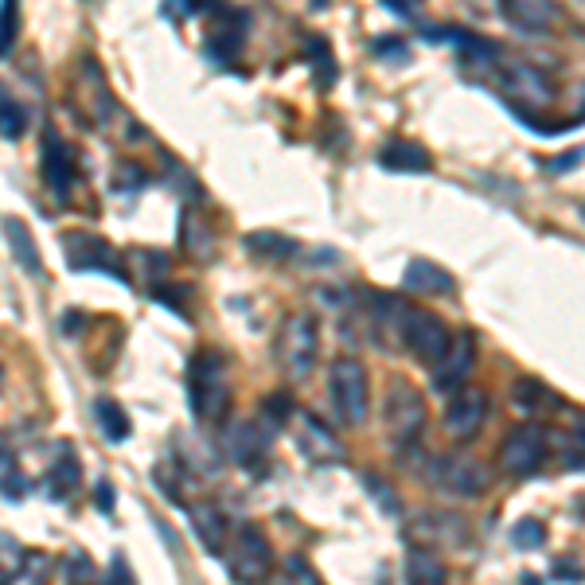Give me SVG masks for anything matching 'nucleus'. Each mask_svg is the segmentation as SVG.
Here are the masks:
<instances>
[{
	"instance_id": "72a5a7b5",
	"label": "nucleus",
	"mask_w": 585,
	"mask_h": 585,
	"mask_svg": "<svg viewBox=\"0 0 585 585\" xmlns=\"http://www.w3.org/2000/svg\"><path fill=\"white\" fill-rule=\"evenodd\" d=\"M0 543H4V566H0V577H4V582H17L20 570H24V562H28V554L12 535H4Z\"/></svg>"
},
{
	"instance_id": "9d476101",
	"label": "nucleus",
	"mask_w": 585,
	"mask_h": 585,
	"mask_svg": "<svg viewBox=\"0 0 585 585\" xmlns=\"http://www.w3.org/2000/svg\"><path fill=\"white\" fill-rule=\"evenodd\" d=\"M278 429L270 421H227V433H223V453L231 464L247 472H262L265 457H270V441Z\"/></svg>"
},
{
	"instance_id": "1a4fd4ad",
	"label": "nucleus",
	"mask_w": 585,
	"mask_h": 585,
	"mask_svg": "<svg viewBox=\"0 0 585 585\" xmlns=\"http://www.w3.org/2000/svg\"><path fill=\"white\" fill-rule=\"evenodd\" d=\"M227 570H231L234 582H262V577H270L273 546L262 527L242 523V527L234 531V543L227 546Z\"/></svg>"
},
{
	"instance_id": "a211bd4d",
	"label": "nucleus",
	"mask_w": 585,
	"mask_h": 585,
	"mask_svg": "<svg viewBox=\"0 0 585 585\" xmlns=\"http://www.w3.org/2000/svg\"><path fill=\"white\" fill-rule=\"evenodd\" d=\"M188 523L199 543H203V551L223 558L227 546H231V523H227L223 511L215 508V503H188Z\"/></svg>"
},
{
	"instance_id": "4468645a",
	"label": "nucleus",
	"mask_w": 585,
	"mask_h": 585,
	"mask_svg": "<svg viewBox=\"0 0 585 585\" xmlns=\"http://www.w3.org/2000/svg\"><path fill=\"white\" fill-rule=\"evenodd\" d=\"M488 418V395L480 387H457L441 414V426L453 441H472Z\"/></svg>"
},
{
	"instance_id": "bb28decb",
	"label": "nucleus",
	"mask_w": 585,
	"mask_h": 585,
	"mask_svg": "<svg viewBox=\"0 0 585 585\" xmlns=\"http://www.w3.org/2000/svg\"><path fill=\"white\" fill-rule=\"evenodd\" d=\"M437 551H429V546H414L410 554H406V577L410 582H446V562H437L433 558Z\"/></svg>"
},
{
	"instance_id": "e433bc0d",
	"label": "nucleus",
	"mask_w": 585,
	"mask_h": 585,
	"mask_svg": "<svg viewBox=\"0 0 585 585\" xmlns=\"http://www.w3.org/2000/svg\"><path fill=\"white\" fill-rule=\"evenodd\" d=\"M363 480L372 484V488H367V492H372L375 500L383 503V511H390V515H398V511H403V503H398V495H395V492H390V495L383 492V488H387V484H379V477H372V472H367V477H363Z\"/></svg>"
},
{
	"instance_id": "2eb2a0df",
	"label": "nucleus",
	"mask_w": 585,
	"mask_h": 585,
	"mask_svg": "<svg viewBox=\"0 0 585 585\" xmlns=\"http://www.w3.org/2000/svg\"><path fill=\"white\" fill-rule=\"evenodd\" d=\"M472 367H477V336H472L469 328H461L453 336V344H449L446 359L433 367V387L441 390V395H453L457 387H464Z\"/></svg>"
},
{
	"instance_id": "20e7f679",
	"label": "nucleus",
	"mask_w": 585,
	"mask_h": 585,
	"mask_svg": "<svg viewBox=\"0 0 585 585\" xmlns=\"http://www.w3.org/2000/svg\"><path fill=\"white\" fill-rule=\"evenodd\" d=\"M426 403L421 395L410 387L406 379H395L387 387V403H383V426H387V437L395 449H410L421 433H426Z\"/></svg>"
},
{
	"instance_id": "b1692460",
	"label": "nucleus",
	"mask_w": 585,
	"mask_h": 585,
	"mask_svg": "<svg viewBox=\"0 0 585 585\" xmlns=\"http://www.w3.org/2000/svg\"><path fill=\"white\" fill-rule=\"evenodd\" d=\"M242 32H247V20L242 17H219L211 20V32H207V51L215 59H231L242 48Z\"/></svg>"
},
{
	"instance_id": "c9c22d12",
	"label": "nucleus",
	"mask_w": 585,
	"mask_h": 585,
	"mask_svg": "<svg viewBox=\"0 0 585 585\" xmlns=\"http://www.w3.org/2000/svg\"><path fill=\"white\" fill-rule=\"evenodd\" d=\"M4 4V24H0V48H4V55L12 51V43H17V0H0Z\"/></svg>"
},
{
	"instance_id": "412c9836",
	"label": "nucleus",
	"mask_w": 585,
	"mask_h": 585,
	"mask_svg": "<svg viewBox=\"0 0 585 585\" xmlns=\"http://www.w3.org/2000/svg\"><path fill=\"white\" fill-rule=\"evenodd\" d=\"M403 285L410 289V293H421V297H429V293H457L453 273L441 270V265L429 262V258H414V262L406 265Z\"/></svg>"
},
{
	"instance_id": "f03ea898",
	"label": "nucleus",
	"mask_w": 585,
	"mask_h": 585,
	"mask_svg": "<svg viewBox=\"0 0 585 585\" xmlns=\"http://www.w3.org/2000/svg\"><path fill=\"white\" fill-rule=\"evenodd\" d=\"M484 79L511 102V109H520V117L539 114L554 102V86L551 79L539 71V66L523 63V59H495L484 71Z\"/></svg>"
},
{
	"instance_id": "7ed1b4c3",
	"label": "nucleus",
	"mask_w": 585,
	"mask_h": 585,
	"mask_svg": "<svg viewBox=\"0 0 585 585\" xmlns=\"http://www.w3.org/2000/svg\"><path fill=\"white\" fill-rule=\"evenodd\" d=\"M316 347H321L316 321L309 313H293L281 321L278 344H273V359H278V367L289 379H309V375H313V363H316Z\"/></svg>"
},
{
	"instance_id": "37998d69",
	"label": "nucleus",
	"mask_w": 585,
	"mask_h": 585,
	"mask_svg": "<svg viewBox=\"0 0 585 585\" xmlns=\"http://www.w3.org/2000/svg\"><path fill=\"white\" fill-rule=\"evenodd\" d=\"M477 12H503V0H469Z\"/></svg>"
},
{
	"instance_id": "a878e982",
	"label": "nucleus",
	"mask_w": 585,
	"mask_h": 585,
	"mask_svg": "<svg viewBox=\"0 0 585 585\" xmlns=\"http://www.w3.org/2000/svg\"><path fill=\"white\" fill-rule=\"evenodd\" d=\"M94 418H98L102 437H106L109 446H122L125 437L133 433V429H129V414H125L122 406L114 403V398H98V403H94Z\"/></svg>"
},
{
	"instance_id": "4be33fe9",
	"label": "nucleus",
	"mask_w": 585,
	"mask_h": 585,
	"mask_svg": "<svg viewBox=\"0 0 585 585\" xmlns=\"http://www.w3.org/2000/svg\"><path fill=\"white\" fill-rule=\"evenodd\" d=\"M379 165L390 168V173H429L433 157L421 149L418 140H390L387 149L379 153Z\"/></svg>"
},
{
	"instance_id": "39448f33",
	"label": "nucleus",
	"mask_w": 585,
	"mask_h": 585,
	"mask_svg": "<svg viewBox=\"0 0 585 585\" xmlns=\"http://www.w3.org/2000/svg\"><path fill=\"white\" fill-rule=\"evenodd\" d=\"M426 480L437 488V492L457 495V500H477V495L488 492L492 484V472L469 453H449V457H433L426 464Z\"/></svg>"
},
{
	"instance_id": "de8ad7c7",
	"label": "nucleus",
	"mask_w": 585,
	"mask_h": 585,
	"mask_svg": "<svg viewBox=\"0 0 585 585\" xmlns=\"http://www.w3.org/2000/svg\"><path fill=\"white\" fill-rule=\"evenodd\" d=\"M582 215H585V203H582Z\"/></svg>"
},
{
	"instance_id": "6e6552de",
	"label": "nucleus",
	"mask_w": 585,
	"mask_h": 585,
	"mask_svg": "<svg viewBox=\"0 0 585 585\" xmlns=\"http://www.w3.org/2000/svg\"><path fill=\"white\" fill-rule=\"evenodd\" d=\"M546 453H551V433H546L539 421H523V426H515L508 437H503L500 446V469L508 472V477H535L539 469H543Z\"/></svg>"
},
{
	"instance_id": "58836bf2",
	"label": "nucleus",
	"mask_w": 585,
	"mask_h": 585,
	"mask_svg": "<svg viewBox=\"0 0 585 585\" xmlns=\"http://www.w3.org/2000/svg\"><path fill=\"white\" fill-rule=\"evenodd\" d=\"M48 566H51L48 558H40V554H28V562H24V570H20V577H17V582H35V577H40Z\"/></svg>"
},
{
	"instance_id": "423d86ee",
	"label": "nucleus",
	"mask_w": 585,
	"mask_h": 585,
	"mask_svg": "<svg viewBox=\"0 0 585 585\" xmlns=\"http://www.w3.org/2000/svg\"><path fill=\"white\" fill-rule=\"evenodd\" d=\"M328 387H332V406H336L339 421L352 429H359L367 421V367L359 359H336L328 367Z\"/></svg>"
},
{
	"instance_id": "0eeeda50",
	"label": "nucleus",
	"mask_w": 585,
	"mask_h": 585,
	"mask_svg": "<svg viewBox=\"0 0 585 585\" xmlns=\"http://www.w3.org/2000/svg\"><path fill=\"white\" fill-rule=\"evenodd\" d=\"M457 332L449 328L446 321L437 313H429V309H406V321H403V347L410 355H418L421 363H426L429 372H433L437 363L446 359L449 344H453Z\"/></svg>"
},
{
	"instance_id": "6ab92c4d",
	"label": "nucleus",
	"mask_w": 585,
	"mask_h": 585,
	"mask_svg": "<svg viewBox=\"0 0 585 585\" xmlns=\"http://www.w3.org/2000/svg\"><path fill=\"white\" fill-rule=\"evenodd\" d=\"M406 301L390 297V293H372L367 301V316H372V328L379 332V344L403 347V321H406Z\"/></svg>"
},
{
	"instance_id": "4c0bfd02",
	"label": "nucleus",
	"mask_w": 585,
	"mask_h": 585,
	"mask_svg": "<svg viewBox=\"0 0 585 585\" xmlns=\"http://www.w3.org/2000/svg\"><path fill=\"white\" fill-rule=\"evenodd\" d=\"M281 570H285L289 577H305V582H321V574H316V570L309 566V562L301 558V554H289V558L281 562Z\"/></svg>"
},
{
	"instance_id": "a19ab883",
	"label": "nucleus",
	"mask_w": 585,
	"mask_h": 585,
	"mask_svg": "<svg viewBox=\"0 0 585 585\" xmlns=\"http://www.w3.org/2000/svg\"><path fill=\"white\" fill-rule=\"evenodd\" d=\"M114 500H117L114 484H109V480H102V484H98V508L102 511H114Z\"/></svg>"
},
{
	"instance_id": "f257e3e1",
	"label": "nucleus",
	"mask_w": 585,
	"mask_h": 585,
	"mask_svg": "<svg viewBox=\"0 0 585 585\" xmlns=\"http://www.w3.org/2000/svg\"><path fill=\"white\" fill-rule=\"evenodd\" d=\"M188 406L196 421L219 426L231 414V375L219 352H196L188 363Z\"/></svg>"
},
{
	"instance_id": "a18cd8bd",
	"label": "nucleus",
	"mask_w": 585,
	"mask_h": 585,
	"mask_svg": "<svg viewBox=\"0 0 585 585\" xmlns=\"http://www.w3.org/2000/svg\"><path fill=\"white\" fill-rule=\"evenodd\" d=\"M574 433H577V437H582V441H585V414H577V421H574Z\"/></svg>"
},
{
	"instance_id": "393cba45",
	"label": "nucleus",
	"mask_w": 585,
	"mask_h": 585,
	"mask_svg": "<svg viewBox=\"0 0 585 585\" xmlns=\"http://www.w3.org/2000/svg\"><path fill=\"white\" fill-rule=\"evenodd\" d=\"M511 406H520L523 414H546V410H558L562 398L554 395L546 383L520 379V383H515V390H511Z\"/></svg>"
},
{
	"instance_id": "c85d7f7f",
	"label": "nucleus",
	"mask_w": 585,
	"mask_h": 585,
	"mask_svg": "<svg viewBox=\"0 0 585 585\" xmlns=\"http://www.w3.org/2000/svg\"><path fill=\"white\" fill-rule=\"evenodd\" d=\"M309 63H313V75H316V86H321V91L336 83V59H332L328 40H321V35L309 40Z\"/></svg>"
},
{
	"instance_id": "c03bdc74",
	"label": "nucleus",
	"mask_w": 585,
	"mask_h": 585,
	"mask_svg": "<svg viewBox=\"0 0 585 585\" xmlns=\"http://www.w3.org/2000/svg\"><path fill=\"white\" fill-rule=\"evenodd\" d=\"M570 125H585V86H582V109H577V117Z\"/></svg>"
},
{
	"instance_id": "cd10ccee",
	"label": "nucleus",
	"mask_w": 585,
	"mask_h": 585,
	"mask_svg": "<svg viewBox=\"0 0 585 585\" xmlns=\"http://www.w3.org/2000/svg\"><path fill=\"white\" fill-rule=\"evenodd\" d=\"M247 247L254 250L258 258H270V262H285V258L297 254V242L285 239V234H278V231H254V234H247Z\"/></svg>"
},
{
	"instance_id": "c756f323",
	"label": "nucleus",
	"mask_w": 585,
	"mask_h": 585,
	"mask_svg": "<svg viewBox=\"0 0 585 585\" xmlns=\"http://www.w3.org/2000/svg\"><path fill=\"white\" fill-rule=\"evenodd\" d=\"M293 414H297V406H293V398H289L285 390H278V395H270L262 403V418L270 421L273 429L285 426V421H293Z\"/></svg>"
},
{
	"instance_id": "dca6fc26",
	"label": "nucleus",
	"mask_w": 585,
	"mask_h": 585,
	"mask_svg": "<svg viewBox=\"0 0 585 585\" xmlns=\"http://www.w3.org/2000/svg\"><path fill=\"white\" fill-rule=\"evenodd\" d=\"M79 180L75 153L59 133H43V184L55 191V199H71V188Z\"/></svg>"
},
{
	"instance_id": "ddd939ff",
	"label": "nucleus",
	"mask_w": 585,
	"mask_h": 585,
	"mask_svg": "<svg viewBox=\"0 0 585 585\" xmlns=\"http://www.w3.org/2000/svg\"><path fill=\"white\" fill-rule=\"evenodd\" d=\"M63 254H66V265L75 273H114L117 281H129V273L117 262V250L106 239H98V234H86V231L63 234Z\"/></svg>"
},
{
	"instance_id": "ea45409f",
	"label": "nucleus",
	"mask_w": 585,
	"mask_h": 585,
	"mask_svg": "<svg viewBox=\"0 0 585 585\" xmlns=\"http://www.w3.org/2000/svg\"><path fill=\"white\" fill-rule=\"evenodd\" d=\"M196 9H199L196 0H165V12H168V17H173V20L191 17V12H196Z\"/></svg>"
},
{
	"instance_id": "f8f14e48",
	"label": "nucleus",
	"mask_w": 585,
	"mask_h": 585,
	"mask_svg": "<svg viewBox=\"0 0 585 585\" xmlns=\"http://www.w3.org/2000/svg\"><path fill=\"white\" fill-rule=\"evenodd\" d=\"M406 535L429 551H464L472 543V527L453 511H426L406 527Z\"/></svg>"
},
{
	"instance_id": "f704fd0d",
	"label": "nucleus",
	"mask_w": 585,
	"mask_h": 585,
	"mask_svg": "<svg viewBox=\"0 0 585 585\" xmlns=\"http://www.w3.org/2000/svg\"><path fill=\"white\" fill-rule=\"evenodd\" d=\"M24 125H28L24 106H20L12 94H4V140H20V137H24Z\"/></svg>"
},
{
	"instance_id": "473e14b6",
	"label": "nucleus",
	"mask_w": 585,
	"mask_h": 585,
	"mask_svg": "<svg viewBox=\"0 0 585 585\" xmlns=\"http://www.w3.org/2000/svg\"><path fill=\"white\" fill-rule=\"evenodd\" d=\"M59 574H63L66 582H75V577H86V582H94V577H98V566H94V562L86 558L83 551H71L63 562H59Z\"/></svg>"
},
{
	"instance_id": "9b49d317",
	"label": "nucleus",
	"mask_w": 585,
	"mask_h": 585,
	"mask_svg": "<svg viewBox=\"0 0 585 585\" xmlns=\"http://www.w3.org/2000/svg\"><path fill=\"white\" fill-rule=\"evenodd\" d=\"M289 426H293V441H297V453L305 457L309 464H344V457H347L344 441H339V437L332 433V429L324 426L316 414L297 410Z\"/></svg>"
},
{
	"instance_id": "f3484780",
	"label": "nucleus",
	"mask_w": 585,
	"mask_h": 585,
	"mask_svg": "<svg viewBox=\"0 0 585 585\" xmlns=\"http://www.w3.org/2000/svg\"><path fill=\"white\" fill-rule=\"evenodd\" d=\"M500 17L523 35H551L558 28L562 12L554 0H503Z\"/></svg>"
},
{
	"instance_id": "49530a36",
	"label": "nucleus",
	"mask_w": 585,
	"mask_h": 585,
	"mask_svg": "<svg viewBox=\"0 0 585 585\" xmlns=\"http://www.w3.org/2000/svg\"><path fill=\"white\" fill-rule=\"evenodd\" d=\"M324 4H328V0H313V9H324Z\"/></svg>"
},
{
	"instance_id": "aec40b11",
	"label": "nucleus",
	"mask_w": 585,
	"mask_h": 585,
	"mask_svg": "<svg viewBox=\"0 0 585 585\" xmlns=\"http://www.w3.org/2000/svg\"><path fill=\"white\" fill-rule=\"evenodd\" d=\"M79 484H83V464H79V457L63 446V457H55V461L48 464V472H43V492L55 503H63L79 492Z\"/></svg>"
},
{
	"instance_id": "7c9ffc66",
	"label": "nucleus",
	"mask_w": 585,
	"mask_h": 585,
	"mask_svg": "<svg viewBox=\"0 0 585 585\" xmlns=\"http://www.w3.org/2000/svg\"><path fill=\"white\" fill-rule=\"evenodd\" d=\"M511 543L520 546V551H539L546 543V527L539 520H520L515 531H511Z\"/></svg>"
},
{
	"instance_id": "5701e85b",
	"label": "nucleus",
	"mask_w": 585,
	"mask_h": 585,
	"mask_svg": "<svg viewBox=\"0 0 585 585\" xmlns=\"http://www.w3.org/2000/svg\"><path fill=\"white\" fill-rule=\"evenodd\" d=\"M4 234H9V250H12V258H17V265L24 273H32V278H40L43 273V262H40V250H35V239H32V231H28L20 219H4Z\"/></svg>"
},
{
	"instance_id": "2f4dec72",
	"label": "nucleus",
	"mask_w": 585,
	"mask_h": 585,
	"mask_svg": "<svg viewBox=\"0 0 585 585\" xmlns=\"http://www.w3.org/2000/svg\"><path fill=\"white\" fill-rule=\"evenodd\" d=\"M0 469H4V500L9 503L24 500V477H20V469H17V453H12V446H4V461H0Z\"/></svg>"
},
{
	"instance_id": "79ce46f5",
	"label": "nucleus",
	"mask_w": 585,
	"mask_h": 585,
	"mask_svg": "<svg viewBox=\"0 0 585 585\" xmlns=\"http://www.w3.org/2000/svg\"><path fill=\"white\" fill-rule=\"evenodd\" d=\"M109 577H114V582H133V570L125 566L122 554H117V558H114V570H109Z\"/></svg>"
}]
</instances>
